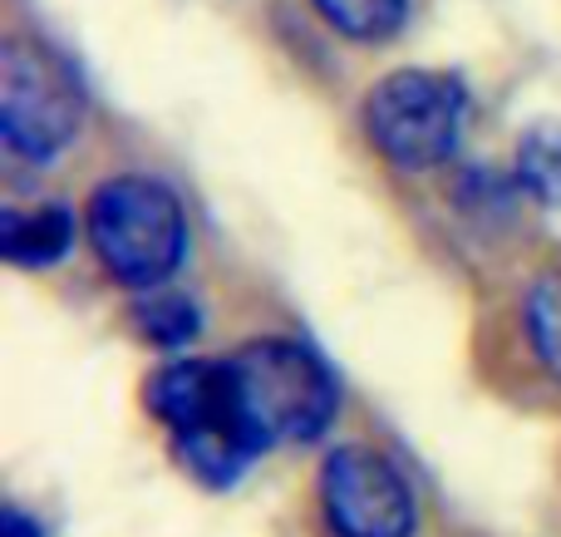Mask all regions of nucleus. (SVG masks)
<instances>
[{"label": "nucleus", "instance_id": "obj_11", "mask_svg": "<svg viewBox=\"0 0 561 537\" xmlns=\"http://www.w3.org/2000/svg\"><path fill=\"white\" fill-rule=\"evenodd\" d=\"M527 341H533L537 361L561 380V266L557 272H542L527 292Z\"/></svg>", "mask_w": 561, "mask_h": 537}, {"label": "nucleus", "instance_id": "obj_3", "mask_svg": "<svg viewBox=\"0 0 561 537\" xmlns=\"http://www.w3.org/2000/svg\"><path fill=\"white\" fill-rule=\"evenodd\" d=\"M84 222L108 276L134 286V292L168 286V276L183 266L187 217L173 187L158 183V178L124 173L99 183L84 207Z\"/></svg>", "mask_w": 561, "mask_h": 537}, {"label": "nucleus", "instance_id": "obj_6", "mask_svg": "<svg viewBox=\"0 0 561 537\" xmlns=\"http://www.w3.org/2000/svg\"><path fill=\"white\" fill-rule=\"evenodd\" d=\"M320 509L335 537H409L414 493L404 473L369 444H340L320 469Z\"/></svg>", "mask_w": 561, "mask_h": 537}, {"label": "nucleus", "instance_id": "obj_9", "mask_svg": "<svg viewBox=\"0 0 561 537\" xmlns=\"http://www.w3.org/2000/svg\"><path fill=\"white\" fill-rule=\"evenodd\" d=\"M134 325H138V335H144L148 345H163V351H173V345H187L197 335V325H203V311H197V306L187 301L183 292L153 286V292H144V301L134 306Z\"/></svg>", "mask_w": 561, "mask_h": 537}, {"label": "nucleus", "instance_id": "obj_5", "mask_svg": "<svg viewBox=\"0 0 561 537\" xmlns=\"http://www.w3.org/2000/svg\"><path fill=\"white\" fill-rule=\"evenodd\" d=\"M84 94L69 65L30 39H10L0 49V138L20 158H55L75 144Z\"/></svg>", "mask_w": 561, "mask_h": 537}, {"label": "nucleus", "instance_id": "obj_1", "mask_svg": "<svg viewBox=\"0 0 561 537\" xmlns=\"http://www.w3.org/2000/svg\"><path fill=\"white\" fill-rule=\"evenodd\" d=\"M148 410L173 439L178 464L207 489H232L262 454L237 410L227 361H178L158 370L148 380Z\"/></svg>", "mask_w": 561, "mask_h": 537}, {"label": "nucleus", "instance_id": "obj_10", "mask_svg": "<svg viewBox=\"0 0 561 537\" xmlns=\"http://www.w3.org/2000/svg\"><path fill=\"white\" fill-rule=\"evenodd\" d=\"M316 15L345 39H389L409 15V0H310Z\"/></svg>", "mask_w": 561, "mask_h": 537}, {"label": "nucleus", "instance_id": "obj_7", "mask_svg": "<svg viewBox=\"0 0 561 537\" xmlns=\"http://www.w3.org/2000/svg\"><path fill=\"white\" fill-rule=\"evenodd\" d=\"M75 242V217L65 203H35V207H10L0 217V252L10 266H55Z\"/></svg>", "mask_w": 561, "mask_h": 537}, {"label": "nucleus", "instance_id": "obj_4", "mask_svg": "<svg viewBox=\"0 0 561 537\" xmlns=\"http://www.w3.org/2000/svg\"><path fill=\"white\" fill-rule=\"evenodd\" d=\"M365 134L385 163L428 173L448 163L463 138V89L434 69L385 75L365 99Z\"/></svg>", "mask_w": 561, "mask_h": 537}, {"label": "nucleus", "instance_id": "obj_12", "mask_svg": "<svg viewBox=\"0 0 561 537\" xmlns=\"http://www.w3.org/2000/svg\"><path fill=\"white\" fill-rule=\"evenodd\" d=\"M0 537H45V533H39V523L25 518L20 509H5L0 513Z\"/></svg>", "mask_w": 561, "mask_h": 537}, {"label": "nucleus", "instance_id": "obj_2", "mask_svg": "<svg viewBox=\"0 0 561 537\" xmlns=\"http://www.w3.org/2000/svg\"><path fill=\"white\" fill-rule=\"evenodd\" d=\"M232 390L256 449L310 444L335 420V375L300 341H252L232 355Z\"/></svg>", "mask_w": 561, "mask_h": 537}, {"label": "nucleus", "instance_id": "obj_8", "mask_svg": "<svg viewBox=\"0 0 561 537\" xmlns=\"http://www.w3.org/2000/svg\"><path fill=\"white\" fill-rule=\"evenodd\" d=\"M517 183L533 203L561 207V124H533L517 144Z\"/></svg>", "mask_w": 561, "mask_h": 537}]
</instances>
